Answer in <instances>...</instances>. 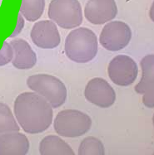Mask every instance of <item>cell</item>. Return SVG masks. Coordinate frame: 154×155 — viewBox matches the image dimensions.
<instances>
[{
	"label": "cell",
	"instance_id": "cell-10",
	"mask_svg": "<svg viewBox=\"0 0 154 155\" xmlns=\"http://www.w3.org/2000/svg\"><path fill=\"white\" fill-rule=\"evenodd\" d=\"M118 14L115 0H88L84 8V15L88 22L101 25L109 22Z\"/></svg>",
	"mask_w": 154,
	"mask_h": 155
},
{
	"label": "cell",
	"instance_id": "cell-2",
	"mask_svg": "<svg viewBox=\"0 0 154 155\" xmlns=\"http://www.w3.org/2000/svg\"><path fill=\"white\" fill-rule=\"evenodd\" d=\"M98 38L88 28H79L67 35L65 41V53L67 57L77 63H87L98 53Z\"/></svg>",
	"mask_w": 154,
	"mask_h": 155
},
{
	"label": "cell",
	"instance_id": "cell-17",
	"mask_svg": "<svg viewBox=\"0 0 154 155\" xmlns=\"http://www.w3.org/2000/svg\"><path fill=\"white\" fill-rule=\"evenodd\" d=\"M105 153L104 146L101 140L95 137H87L80 143L78 149V154L103 155Z\"/></svg>",
	"mask_w": 154,
	"mask_h": 155
},
{
	"label": "cell",
	"instance_id": "cell-19",
	"mask_svg": "<svg viewBox=\"0 0 154 155\" xmlns=\"http://www.w3.org/2000/svg\"><path fill=\"white\" fill-rule=\"evenodd\" d=\"M24 26V20L22 18V17L21 14L19 15V18H18V22H17L16 28L14 30V32H13V34L10 35V38H13V37H16L17 35L19 34L21 31H22V28Z\"/></svg>",
	"mask_w": 154,
	"mask_h": 155
},
{
	"label": "cell",
	"instance_id": "cell-12",
	"mask_svg": "<svg viewBox=\"0 0 154 155\" xmlns=\"http://www.w3.org/2000/svg\"><path fill=\"white\" fill-rule=\"evenodd\" d=\"M29 150V139L19 131L0 134V155H24Z\"/></svg>",
	"mask_w": 154,
	"mask_h": 155
},
{
	"label": "cell",
	"instance_id": "cell-9",
	"mask_svg": "<svg viewBox=\"0 0 154 155\" xmlns=\"http://www.w3.org/2000/svg\"><path fill=\"white\" fill-rule=\"evenodd\" d=\"M33 42L43 49H53L60 44L61 38L54 22L43 20L36 22L31 31Z\"/></svg>",
	"mask_w": 154,
	"mask_h": 155
},
{
	"label": "cell",
	"instance_id": "cell-1",
	"mask_svg": "<svg viewBox=\"0 0 154 155\" xmlns=\"http://www.w3.org/2000/svg\"><path fill=\"white\" fill-rule=\"evenodd\" d=\"M14 114L23 131L31 134L48 130L53 117L51 104L41 95L33 92H24L17 97Z\"/></svg>",
	"mask_w": 154,
	"mask_h": 155
},
{
	"label": "cell",
	"instance_id": "cell-14",
	"mask_svg": "<svg viewBox=\"0 0 154 155\" xmlns=\"http://www.w3.org/2000/svg\"><path fill=\"white\" fill-rule=\"evenodd\" d=\"M39 152L42 155L75 154L69 144L55 135H48L43 139L39 144Z\"/></svg>",
	"mask_w": 154,
	"mask_h": 155
},
{
	"label": "cell",
	"instance_id": "cell-11",
	"mask_svg": "<svg viewBox=\"0 0 154 155\" xmlns=\"http://www.w3.org/2000/svg\"><path fill=\"white\" fill-rule=\"evenodd\" d=\"M153 60L152 54L141 61L142 76L140 82L135 86V91L143 95L142 101L148 108H153Z\"/></svg>",
	"mask_w": 154,
	"mask_h": 155
},
{
	"label": "cell",
	"instance_id": "cell-6",
	"mask_svg": "<svg viewBox=\"0 0 154 155\" xmlns=\"http://www.w3.org/2000/svg\"><path fill=\"white\" fill-rule=\"evenodd\" d=\"M132 38V31L127 23L113 21L104 26L101 32L99 41L103 48L111 51L125 48Z\"/></svg>",
	"mask_w": 154,
	"mask_h": 155
},
{
	"label": "cell",
	"instance_id": "cell-18",
	"mask_svg": "<svg viewBox=\"0 0 154 155\" xmlns=\"http://www.w3.org/2000/svg\"><path fill=\"white\" fill-rule=\"evenodd\" d=\"M13 57V51L12 47L7 41H4L3 47L0 50V67L7 65L12 61Z\"/></svg>",
	"mask_w": 154,
	"mask_h": 155
},
{
	"label": "cell",
	"instance_id": "cell-13",
	"mask_svg": "<svg viewBox=\"0 0 154 155\" xmlns=\"http://www.w3.org/2000/svg\"><path fill=\"white\" fill-rule=\"evenodd\" d=\"M13 51L12 64L17 69H31L37 62V56L30 45L22 38H16L9 43Z\"/></svg>",
	"mask_w": 154,
	"mask_h": 155
},
{
	"label": "cell",
	"instance_id": "cell-16",
	"mask_svg": "<svg viewBox=\"0 0 154 155\" xmlns=\"http://www.w3.org/2000/svg\"><path fill=\"white\" fill-rule=\"evenodd\" d=\"M19 130V126L10 108L6 104L0 102V134Z\"/></svg>",
	"mask_w": 154,
	"mask_h": 155
},
{
	"label": "cell",
	"instance_id": "cell-7",
	"mask_svg": "<svg viewBox=\"0 0 154 155\" xmlns=\"http://www.w3.org/2000/svg\"><path fill=\"white\" fill-rule=\"evenodd\" d=\"M108 71L109 78L114 84L128 86L137 79L138 67L132 57L118 55L110 61Z\"/></svg>",
	"mask_w": 154,
	"mask_h": 155
},
{
	"label": "cell",
	"instance_id": "cell-8",
	"mask_svg": "<svg viewBox=\"0 0 154 155\" xmlns=\"http://www.w3.org/2000/svg\"><path fill=\"white\" fill-rule=\"evenodd\" d=\"M87 101L101 108H109L116 101V93L106 80L93 78L88 81L84 91Z\"/></svg>",
	"mask_w": 154,
	"mask_h": 155
},
{
	"label": "cell",
	"instance_id": "cell-15",
	"mask_svg": "<svg viewBox=\"0 0 154 155\" xmlns=\"http://www.w3.org/2000/svg\"><path fill=\"white\" fill-rule=\"evenodd\" d=\"M45 8V0H22L20 13L29 22L40 18Z\"/></svg>",
	"mask_w": 154,
	"mask_h": 155
},
{
	"label": "cell",
	"instance_id": "cell-4",
	"mask_svg": "<svg viewBox=\"0 0 154 155\" xmlns=\"http://www.w3.org/2000/svg\"><path fill=\"white\" fill-rule=\"evenodd\" d=\"M91 126V118L87 114L77 110L60 111L53 123L56 133L66 138L82 136L89 131Z\"/></svg>",
	"mask_w": 154,
	"mask_h": 155
},
{
	"label": "cell",
	"instance_id": "cell-5",
	"mask_svg": "<svg viewBox=\"0 0 154 155\" xmlns=\"http://www.w3.org/2000/svg\"><path fill=\"white\" fill-rule=\"evenodd\" d=\"M48 17L60 28L71 29L83 22V10L78 0H52Z\"/></svg>",
	"mask_w": 154,
	"mask_h": 155
},
{
	"label": "cell",
	"instance_id": "cell-3",
	"mask_svg": "<svg viewBox=\"0 0 154 155\" xmlns=\"http://www.w3.org/2000/svg\"><path fill=\"white\" fill-rule=\"evenodd\" d=\"M29 89L41 95L51 104L52 108L60 107L67 99V89L61 80L47 74L29 76L27 80Z\"/></svg>",
	"mask_w": 154,
	"mask_h": 155
}]
</instances>
